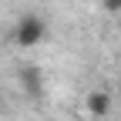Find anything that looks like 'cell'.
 Listing matches in <instances>:
<instances>
[{
    "instance_id": "6da1fadb",
    "label": "cell",
    "mask_w": 121,
    "mask_h": 121,
    "mask_svg": "<svg viewBox=\"0 0 121 121\" xmlns=\"http://www.w3.org/2000/svg\"><path fill=\"white\" fill-rule=\"evenodd\" d=\"M13 44L17 47H37V44L47 40V20L40 13H24V17L13 24Z\"/></svg>"
},
{
    "instance_id": "7a4b0ae2",
    "label": "cell",
    "mask_w": 121,
    "mask_h": 121,
    "mask_svg": "<svg viewBox=\"0 0 121 121\" xmlns=\"http://www.w3.org/2000/svg\"><path fill=\"white\" fill-rule=\"evenodd\" d=\"M111 94L104 87H98V91H87V98H84V108H87V114L91 118H108L111 114Z\"/></svg>"
},
{
    "instance_id": "3957f363",
    "label": "cell",
    "mask_w": 121,
    "mask_h": 121,
    "mask_svg": "<svg viewBox=\"0 0 121 121\" xmlns=\"http://www.w3.org/2000/svg\"><path fill=\"white\" fill-rule=\"evenodd\" d=\"M20 84H24V94L27 98H40L44 94V74L37 64H24L20 67Z\"/></svg>"
},
{
    "instance_id": "277c9868",
    "label": "cell",
    "mask_w": 121,
    "mask_h": 121,
    "mask_svg": "<svg viewBox=\"0 0 121 121\" xmlns=\"http://www.w3.org/2000/svg\"><path fill=\"white\" fill-rule=\"evenodd\" d=\"M101 7L108 13H114V17H121V0H101Z\"/></svg>"
},
{
    "instance_id": "5b68a950",
    "label": "cell",
    "mask_w": 121,
    "mask_h": 121,
    "mask_svg": "<svg viewBox=\"0 0 121 121\" xmlns=\"http://www.w3.org/2000/svg\"><path fill=\"white\" fill-rule=\"evenodd\" d=\"M118 37H121V17H118Z\"/></svg>"
},
{
    "instance_id": "8992f818",
    "label": "cell",
    "mask_w": 121,
    "mask_h": 121,
    "mask_svg": "<svg viewBox=\"0 0 121 121\" xmlns=\"http://www.w3.org/2000/svg\"><path fill=\"white\" fill-rule=\"evenodd\" d=\"M118 98H121V84H118Z\"/></svg>"
},
{
    "instance_id": "52a82bcc",
    "label": "cell",
    "mask_w": 121,
    "mask_h": 121,
    "mask_svg": "<svg viewBox=\"0 0 121 121\" xmlns=\"http://www.w3.org/2000/svg\"><path fill=\"white\" fill-rule=\"evenodd\" d=\"M0 108H4V98H0Z\"/></svg>"
}]
</instances>
